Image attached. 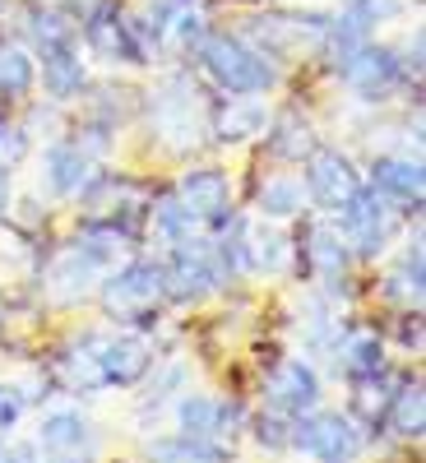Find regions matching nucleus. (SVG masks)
Wrapping results in <instances>:
<instances>
[{"label":"nucleus","mask_w":426,"mask_h":463,"mask_svg":"<svg viewBox=\"0 0 426 463\" xmlns=\"http://www.w3.org/2000/svg\"><path fill=\"white\" fill-rule=\"evenodd\" d=\"M195 56L204 65V74L232 98H260L279 84V70L260 47H251L246 37L232 33H204L195 43Z\"/></svg>","instance_id":"f257e3e1"},{"label":"nucleus","mask_w":426,"mask_h":463,"mask_svg":"<svg viewBox=\"0 0 426 463\" xmlns=\"http://www.w3.org/2000/svg\"><path fill=\"white\" fill-rule=\"evenodd\" d=\"M98 301L121 325H139V329L158 325V306L167 301L163 297V264H153V260L121 264L116 274L98 279Z\"/></svg>","instance_id":"f03ea898"},{"label":"nucleus","mask_w":426,"mask_h":463,"mask_svg":"<svg viewBox=\"0 0 426 463\" xmlns=\"http://www.w3.org/2000/svg\"><path fill=\"white\" fill-rule=\"evenodd\" d=\"M288 449H301L306 458L316 463H357L362 458V431L347 412H325L311 408L292 417V440Z\"/></svg>","instance_id":"7ed1b4c3"},{"label":"nucleus","mask_w":426,"mask_h":463,"mask_svg":"<svg viewBox=\"0 0 426 463\" xmlns=\"http://www.w3.org/2000/svg\"><path fill=\"white\" fill-rule=\"evenodd\" d=\"M334 213H338V232H343L347 250H353V260H375L384 246H390L394 218H390V209H384V195H375L366 181Z\"/></svg>","instance_id":"20e7f679"},{"label":"nucleus","mask_w":426,"mask_h":463,"mask_svg":"<svg viewBox=\"0 0 426 463\" xmlns=\"http://www.w3.org/2000/svg\"><path fill=\"white\" fill-rule=\"evenodd\" d=\"M84 43L98 61L111 65H148V52L139 43L135 19L116 5V0H98V5L84 14Z\"/></svg>","instance_id":"39448f33"},{"label":"nucleus","mask_w":426,"mask_h":463,"mask_svg":"<svg viewBox=\"0 0 426 463\" xmlns=\"http://www.w3.org/2000/svg\"><path fill=\"white\" fill-rule=\"evenodd\" d=\"M222 274H218V250H209V241H185L172 246V260L163 264V297L176 306H195L209 292H218Z\"/></svg>","instance_id":"423d86ee"},{"label":"nucleus","mask_w":426,"mask_h":463,"mask_svg":"<svg viewBox=\"0 0 426 463\" xmlns=\"http://www.w3.org/2000/svg\"><path fill=\"white\" fill-rule=\"evenodd\" d=\"M338 80L353 89L357 98L366 102H384L403 80H408V65L399 61V52L390 47H375V43H362L353 56L338 65Z\"/></svg>","instance_id":"0eeeda50"},{"label":"nucleus","mask_w":426,"mask_h":463,"mask_svg":"<svg viewBox=\"0 0 426 463\" xmlns=\"http://www.w3.org/2000/svg\"><path fill=\"white\" fill-rule=\"evenodd\" d=\"M320 399H325V384H320L316 366H306L301 357H283V362L269 366V375H264V403L274 412L301 417V412L320 408Z\"/></svg>","instance_id":"6e6552de"},{"label":"nucleus","mask_w":426,"mask_h":463,"mask_svg":"<svg viewBox=\"0 0 426 463\" xmlns=\"http://www.w3.org/2000/svg\"><path fill=\"white\" fill-rule=\"evenodd\" d=\"M153 371V347L144 334H98V380L102 390H135Z\"/></svg>","instance_id":"1a4fd4ad"},{"label":"nucleus","mask_w":426,"mask_h":463,"mask_svg":"<svg viewBox=\"0 0 426 463\" xmlns=\"http://www.w3.org/2000/svg\"><path fill=\"white\" fill-rule=\"evenodd\" d=\"M176 200L200 218V227H227L232 222V176L222 167H190L176 181Z\"/></svg>","instance_id":"9d476101"},{"label":"nucleus","mask_w":426,"mask_h":463,"mask_svg":"<svg viewBox=\"0 0 426 463\" xmlns=\"http://www.w3.org/2000/svg\"><path fill=\"white\" fill-rule=\"evenodd\" d=\"M325 24L329 19H320V14H269V19H255L251 28L269 61H292L301 52H320Z\"/></svg>","instance_id":"9b49d317"},{"label":"nucleus","mask_w":426,"mask_h":463,"mask_svg":"<svg viewBox=\"0 0 426 463\" xmlns=\"http://www.w3.org/2000/svg\"><path fill=\"white\" fill-rule=\"evenodd\" d=\"M37 449L43 463H93V427L84 412L61 408L37 421Z\"/></svg>","instance_id":"f8f14e48"},{"label":"nucleus","mask_w":426,"mask_h":463,"mask_svg":"<svg viewBox=\"0 0 426 463\" xmlns=\"http://www.w3.org/2000/svg\"><path fill=\"white\" fill-rule=\"evenodd\" d=\"M306 200L320 204V209H338L353 190L362 185V172L353 167V158L338 148H316L311 158H306Z\"/></svg>","instance_id":"ddd939ff"},{"label":"nucleus","mask_w":426,"mask_h":463,"mask_svg":"<svg viewBox=\"0 0 426 463\" xmlns=\"http://www.w3.org/2000/svg\"><path fill=\"white\" fill-rule=\"evenodd\" d=\"M148 111H153V121H158V130H163L167 139H176V135H200L195 121H204V116H209V111L200 107L195 84H185L181 74L163 80L158 93H148Z\"/></svg>","instance_id":"4468645a"},{"label":"nucleus","mask_w":426,"mask_h":463,"mask_svg":"<svg viewBox=\"0 0 426 463\" xmlns=\"http://www.w3.org/2000/svg\"><path fill=\"white\" fill-rule=\"evenodd\" d=\"M176 421H181L185 436H200V440L222 445V440L237 436V427L246 417H241L237 403H222V399H209V394H185L176 403Z\"/></svg>","instance_id":"2eb2a0df"},{"label":"nucleus","mask_w":426,"mask_h":463,"mask_svg":"<svg viewBox=\"0 0 426 463\" xmlns=\"http://www.w3.org/2000/svg\"><path fill=\"white\" fill-rule=\"evenodd\" d=\"M232 255H237L251 274H264V279H274L288 269L292 260V241L283 237L279 227H269V222H246L237 232V246H232Z\"/></svg>","instance_id":"dca6fc26"},{"label":"nucleus","mask_w":426,"mask_h":463,"mask_svg":"<svg viewBox=\"0 0 426 463\" xmlns=\"http://www.w3.org/2000/svg\"><path fill=\"white\" fill-rule=\"evenodd\" d=\"M43 181L52 195L70 200V195H80V190L93 181V153L80 144V139H61L43 153Z\"/></svg>","instance_id":"f3484780"},{"label":"nucleus","mask_w":426,"mask_h":463,"mask_svg":"<svg viewBox=\"0 0 426 463\" xmlns=\"http://www.w3.org/2000/svg\"><path fill=\"white\" fill-rule=\"evenodd\" d=\"M375 195L384 200H399V204H412L421 209V190H426V172L417 158H394V153H384V158L371 163V181H366Z\"/></svg>","instance_id":"a211bd4d"},{"label":"nucleus","mask_w":426,"mask_h":463,"mask_svg":"<svg viewBox=\"0 0 426 463\" xmlns=\"http://www.w3.org/2000/svg\"><path fill=\"white\" fill-rule=\"evenodd\" d=\"M269 116H264V102L255 98H227L222 107H213L204 116V130L218 139V144H246L255 135H264Z\"/></svg>","instance_id":"6ab92c4d"},{"label":"nucleus","mask_w":426,"mask_h":463,"mask_svg":"<svg viewBox=\"0 0 426 463\" xmlns=\"http://www.w3.org/2000/svg\"><path fill=\"white\" fill-rule=\"evenodd\" d=\"M306 264H311L329 288L347 283V269H353V250H347L343 232H338L334 222H311V227H306Z\"/></svg>","instance_id":"aec40b11"},{"label":"nucleus","mask_w":426,"mask_h":463,"mask_svg":"<svg viewBox=\"0 0 426 463\" xmlns=\"http://www.w3.org/2000/svg\"><path fill=\"white\" fill-rule=\"evenodd\" d=\"M47 292L52 301L61 306H74V301H84L98 292V264L84 255V250H65L56 264H52V274H47Z\"/></svg>","instance_id":"412c9836"},{"label":"nucleus","mask_w":426,"mask_h":463,"mask_svg":"<svg viewBox=\"0 0 426 463\" xmlns=\"http://www.w3.org/2000/svg\"><path fill=\"white\" fill-rule=\"evenodd\" d=\"M43 89L56 102H70V98H80L89 89V70H84L80 52H74V43L43 52Z\"/></svg>","instance_id":"4be33fe9"},{"label":"nucleus","mask_w":426,"mask_h":463,"mask_svg":"<svg viewBox=\"0 0 426 463\" xmlns=\"http://www.w3.org/2000/svg\"><path fill=\"white\" fill-rule=\"evenodd\" d=\"M384 431H394L399 440H421L426 436V394H421V380H399L390 408H384Z\"/></svg>","instance_id":"5701e85b"},{"label":"nucleus","mask_w":426,"mask_h":463,"mask_svg":"<svg viewBox=\"0 0 426 463\" xmlns=\"http://www.w3.org/2000/svg\"><path fill=\"white\" fill-rule=\"evenodd\" d=\"M148 463H227V445L176 431V436L148 440Z\"/></svg>","instance_id":"b1692460"},{"label":"nucleus","mask_w":426,"mask_h":463,"mask_svg":"<svg viewBox=\"0 0 426 463\" xmlns=\"http://www.w3.org/2000/svg\"><path fill=\"white\" fill-rule=\"evenodd\" d=\"M255 209H260V218H297L306 209V185L292 172L264 176V185L255 190Z\"/></svg>","instance_id":"393cba45"},{"label":"nucleus","mask_w":426,"mask_h":463,"mask_svg":"<svg viewBox=\"0 0 426 463\" xmlns=\"http://www.w3.org/2000/svg\"><path fill=\"white\" fill-rule=\"evenodd\" d=\"M37 84V61L24 47H0V102H24Z\"/></svg>","instance_id":"a878e982"},{"label":"nucleus","mask_w":426,"mask_h":463,"mask_svg":"<svg viewBox=\"0 0 426 463\" xmlns=\"http://www.w3.org/2000/svg\"><path fill=\"white\" fill-rule=\"evenodd\" d=\"M56 366H61L65 390H80V394L102 390V380H98V334L80 338V343H74V347H70V353H65Z\"/></svg>","instance_id":"bb28decb"},{"label":"nucleus","mask_w":426,"mask_h":463,"mask_svg":"<svg viewBox=\"0 0 426 463\" xmlns=\"http://www.w3.org/2000/svg\"><path fill=\"white\" fill-rule=\"evenodd\" d=\"M269 153H274L279 163H306L311 153L320 148V139H316V130L306 126V121H297V116H288V121H279L274 130H269Z\"/></svg>","instance_id":"cd10ccee"},{"label":"nucleus","mask_w":426,"mask_h":463,"mask_svg":"<svg viewBox=\"0 0 426 463\" xmlns=\"http://www.w3.org/2000/svg\"><path fill=\"white\" fill-rule=\"evenodd\" d=\"M338 357H343V375L347 380H362V375L384 371V343L375 334H353V338H343Z\"/></svg>","instance_id":"c85d7f7f"},{"label":"nucleus","mask_w":426,"mask_h":463,"mask_svg":"<svg viewBox=\"0 0 426 463\" xmlns=\"http://www.w3.org/2000/svg\"><path fill=\"white\" fill-rule=\"evenodd\" d=\"M28 43H33L37 56L52 52V47H65V43H74V24L56 10H33L28 14Z\"/></svg>","instance_id":"c756f323"},{"label":"nucleus","mask_w":426,"mask_h":463,"mask_svg":"<svg viewBox=\"0 0 426 463\" xmlns=\"http://www.w3.org/2000/svg\"><path fill=\"white\" fill-rule=\"evenodd\" d=\"M153 218H158V232L172 241V246H185V241H195V232H200V218L190 213L176 195H163L158 209H153Z\"/></svg>","instance_id":"7c9ffc66"},{"label":"nucleus","mask_w":426,"mask_h":463,"mask_svg":"<svg viewBox=\"0 0 426 463\" xmlns=\"http://www.w3.org/2000/svg\"><path fill=\"white\" fill-rule=\"evenodd\" d=\"M251 431H255V440L264 445V449H288V440H292V417H283V412H260L255 421H251Z\"/></svg>","instance_id":"2f4dec72"},{"label":"nucleus","mask_w":426,"mask_h":463,"mask_svg":"<svg viewBox=\"0 0 426 463\" xmlns=\"http://www.w3.org/2000/svg\"><path fill=\"white\" fill-rule=\"evenodd\" d=\"M403 10V0H353V5H347V14H353L357 24H384V19H394Z\"/></svg>","instance_id":"473e14b6"},{"label":"nucleus","mask_w":426,"mask_h":463,"mask_svg":"<svg viewBox=\"0 0 426 463\" xmlns=\"http://www.w3.org/2000/svg\"><path fill=\"white\" fill-rule=\"evenodd\" d=\"M24 408H28V399L14 390V384H0V440H5V436L19 427Z\"/></svg>","instance_id":"72a5a7b5"},{"label":"nucleus","mask_w":426,"mask_h":463,"mask_svg":"<svg viewBox=\"0 0 426 463\" xmlns=\"http://www.w3.org/2000/svg\"><path fill=\"white\" fill-rule=\"evenodd\" d=\"M0 463H43L37 445H5L0 440Z\"/></svg>","instance_id":"f704fd0d"},{"label":"nucleus","mask_w":426,"mask_h":463,"mask_svg":"<svg viewBox=\"0 0 426 463\" xmlns=\"http://www.w3.org/2000/svg\"><path fill=\"white\" fill-rule=\"evenodd\" d=\"M10 209V172H0V213Z\"/></svg>","instance_id":"c9c22d12"},{"label":"nucleus","mask_w":426,"mask_h":463,"mask_svg":"<svg viewBox=\"0 0 426 463\" xmlns=\"http://www.w3.org/2000/svg\"><path fill=\"white\" fill-rule=\"evenodd\" d=\"M0 325H5V301H0Z\"/></svg>","instance_id":"e433bc0d"}]
</instances>
